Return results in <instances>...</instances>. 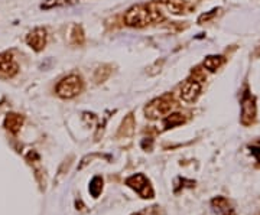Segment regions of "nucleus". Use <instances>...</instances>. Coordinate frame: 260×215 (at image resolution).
Instances as JSON below:
<instances>
[{"label":"nucleus","instance_id":"nucleus-18","mask_svg":"<svg viewBox=\"0 0 260 215\" xmlns=\"http://www.w3.org/2000/svg\"><path fill=\"white\" fill-rule=\"evenodd\" d=\"M133 215H142V214H133Z\"/></svg>","mask_w":260,"mask_h":215},{"label":"nucleus","instance_id":"nucleus-2","mask_svg":"<svg viewBox=\"0 0 260 215\" xmlns=\"http://www.w3.org/2000/svg\"><path fill=\"white\" fill-rule=\"evenodd\" d=\"M84 90V83L81 80L80 75H75V74H71L68 77L63 78L58 84H57V94L61 97V98H74L77 97L78 94H81V91Z\"/></svg>","mask_w":260,"mask_h":215},{"label":"nucleus","instance_id":"nucleus-11","mask_svg":"<svg viewBox=\"0 0 260 215\" xmlns=\"http://www.w3.org/2000/svg\"><path fill=\"white\" fill-rule=\"evenodd\" d=\"M213 207L216 208V211L218 214L234 215L233 210L230 208V205H228V202H227V199H224V198H216V199L213 201Z\"/></svg>","mask_w":260,"mask_h":215},{"label":"nucleus","instance_id":"nucleus-7","mask_svg":"<svg viewBox=\"0 0 260 215\" xmlns=\"http://www.w3.org/2000/svg\"><path fill=\"white\" fill-rule=\"evenodd\" d=\"M126 184L142 198H152L153 196V191H152L151 185H149V181L142 173H136V175L130 176L129 179L126 181Z\"/></svg>","mask_w":260,"mask_h":215},{"label":"nucleus","instance_id":"nucleus-16","mask_svg":"<svg viewBox=\"0 0 260 215\" xmlns=\"http://www.w3.org/2000/svg\"><path fill=\"white\" fill-rule=\"evenodd\" d=\"M71 42L74 43V45H81V43L84 42V33H83V29L80 26H74L72 28Z\"/></svg>","mask_w":260,"mask_h":215},{"label":"nucleus","instance_id":"nucleus-8","mask_svg":"<svg viewBox=\"0 0 260 215\" xmlns=\"http://www.w3.org/2000/svg\"><path fill=\"white\" fill-rule=\"evenodd\" d=\"M26 43L29 48H32L36 52H41L46 45V29L35 28L26 35Z\"/></svg>","mask_w":260,"mask_h":215},{"label":"nucleus","instance_id":"nucleus-12","mask_svg":"<svg viewBox=\"0 0 260 215\" xmlns=\"http://www.w3.org/2000/svg\"><path fill=\"white\" fill-rule=\"evenodd\" d=\"M223 61H224V60H223V57H221V55H210V57H207V58L204 60L202 65H204V68H205V69H208V71L214 72V71H217V69L221 66Z\"/></svg>","mask_w":260,"mask_h":215},{"label":"nucleus","instance_id":"nucleus-5","mask_svg":"<svg viewBox=\"0 0 260 215\" xmlns=\"http://www.w3.org/2000/svg\"><path fill=\"white\" fill-rule=\"evenodd\" d=\"M256 113H258L256 98L249 91H246L241 98V124L244 126L253 124V122L256 120Z\"/></svg>","mask_w":260,"mask_h":215},{"label":"nucleus","instance_id":"nucleus-13","mask_svg":"<svg viewBox=\"0 0 260 215\" xmlns=\"http://www.w3.org/2000/svg\"><path fill=\"white\" fill-rule=\"evenodd\" d=\"M185 122V119H184V116L181 114V113H169L166 117H165V120H163V124H165V127L166 129H169V127H175V126H179V124H182Z\"/></svg>","mask_w":260,"mask_h":215},{"label":"nucleus","instance_id":"nucleus-14","mask_svg":"<svg viewBox=\"0 0 260 215\" xmlns=\"http://www.w3.org/2000/svg\"><path fill=\"white\" fill-rule=\"evenodd\" d=\"M75 1L77 0H45L42 4H41V9L49 10V9H54V7H63V6L74 4Z\"/></svg>","mask_w":260,"mask_h":215},{"label":"nucleus","instance_id":"nucleus-10","mask_svg":"<svg viewBox=\"0 0 260 215\" xmlns=\"http://www.w3.org/2000/svg\"><path fill=\"white\" fill-rule=\"evenodd\" d=\"M22 124H23V117H22L21 114L10 113L4 119V127L9 130L10 133H13V134H16L21 130Z\"/></svg>","mask_w":260,"mask_h":215},{"label":"nucleus","instance_id":"nucleus-9","mask_svg":"<svg viewBox=\"0 0 260 215\" xmlns=\"http://www.w3.org/2000/svg\"><path fill=\"white\" fill-rule=\"evenodd\" d=\"M158 3L163 4V7L172 15H182L188 12V3L185 0H158Z\"/></svg>","mask_w":260,"mask_h":215},{"label":"nucleus","instance_id":"nucleus-19","mask_svg":"<svg viewBox=\"0 0 260 215\" xmlns=\"http://www.w3.org/2000/svg\"><path fill=\"white\" fill-rule=\"evenodd\" d=\"M259 55H260V46H259Z\"/></svg>","mask_w":260,"mask_h":215},{"label":"nucleus","instance_id":"nucleus-3","mask_svg":"<svg viewBox=\"0 0 260 215\" xmlns=\"http://www.w3.org/2000/svg\"><path fill=\"white\" fill-rule=\"evenodd\" d=\"M173 106H175V103H173L172 97L169 94H165V95L151 101L145 108V114L148 119H152V120L159 119V117H166L172 111Z\"/></svg>","mask_w":260,"mask_h":215},{"label":"nucleus","instance_id":"nucleus-6","mask_svg":"<svg viewBox=\"0 0 260 215\" xmlns=\"http://www.w3.org/2000/svg\"><path fill=\"white\" fill-rule=\"evenodd\" d=\"M19 72V65L16 62L12 52H1L0 54V78L10 80Z\"/></svg>","mask_w":260,"mask_h":215},{"label":"nucleus","instance_id":"nucleus-17","mask_svg":"<svg viewBox=\"0 0 260 215\" xmlns=\"http://www.w3.org/2000/svg\"><path fill=\"white\" fill-rule=\"evenodd\" d=\"M217 12H218V9H214V10H211L210 13H207V15H202L199 19H198V23H204V22H208L213 16H216Z\"/></svg>","mask_w":260,"mask_h":215},{"label":"nucleus","instance_id":"nucleus-15","mask_svg":"<svg viewBox=\"0 0 260 215\" xmlns=\"http://www.w3.org/2000/svg\"><path fill=\"white\" fill-rule=\"evenodd\" d=\"M101 189H103V181H101V178L97 176L90 184V194L93 195L94 198H97L100 195V192H101Z\"/></svg>","mask_w":260,"mask_h":215},{"label":"nucleus","instance_id":"nucleus-1","mask_svg":"<svg viewBox=\"0 0 260 215\" xmlns=\"http://www.w3.org/2000/svg\"><path fill=\"white\" fill-rule=\"evenodd\" d=\"M161 21H163V15L155 6V3H151L148 6L145 4L133 6L125 15V23L131 28H145L151 23Z\"/></svg>","mask_w":260,"mask_h":215},{"label":"nucleus","instance_id":"nucleus-4","mask_svg":"<svg viewBox=\"0 0 260 215\" xmlns=\"http://www.w3.org/2000/svg\"><path fill=\"white\" fill-rule=\"evenodd\" d=\"M202 80H204L202 75H194L193 78H188L184 83V86L181 87V92H179L181 100L188 104L195 103L202 91Z\"/></svg>","mask_w":260,"mask_h":215}]
</instances>
